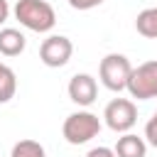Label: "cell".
Here are the masks:
<instances>
[{
  "label": "cell",
  "mask_w": 157,
  "mask_h": 157,
  "mask_svg": "<svg viewBox=\"0 0 157 157\" xmlns=\"http://www.w3.org/2000/svg\"><path fill=\"white\" fill-rule=\"evenodd\" d=\"M12 15L22 27L32 32H52L56 25V12L47 0H17Z\"/></svg>",
  "instance_id": "6da1fadb"
},
{
  "label": "cell",
  "mask_w": 157,
  "mask_h": 157,
  "mask_svg": "<svg viewBox=\"0 0 157 157\" xmlns=\"http://www.w3.org/2000/svg\"><path fill=\"white\" fill-rule=\"evenodd\" d=\"M98 132H101V120L91 110H76V113L66 115V120L61 125V135L69 145H86Z\"/></svg>",
  "instance_id": "7a4b0ae2"
},
{
  "label": "cell",
  "mask_w": 157,
  "mask_h": 157,
  "mask_svg": "<svg viewBox=\"0 0 157 157\" xmlns=\"http://www.w3.org/2000/svg\"><path fill=\"white\" fill-rule=\"evenodd\" d=\"M130 71H132V64L125 54H105L98 64V78L101 83L108 88V91H125L128 86V78H130Z\"/></svg>",
  "instance_id": "3957f363"
},
{
  "label": "cell",
  "mask_w": 157,
  "mask_h": 157,
  "mask_svg": "<svg viewBox=\"0 0 157 157\" xmlns=\"http://www.w3.org/2000/svg\"><path fill=\"white\" fill-rule=\"evenodd\" d=\"M125 91H128L132 98H137V101L157 98V59L145 61V64H140V66H132Z\"/></svg>",
  "instance_id": "277c9868"
},
{
  "label": "cell",
  "mask_w": 157,
  "mask_h": 157,
  "mask_svg": "<svg viewBox=\"0 0 157 157\" xmlns=\"http://www.w3.org/2000/svg\"><path fill=\"white\" fill-rule=\"evenodd\" d=\"M103 120L113 132H130L137 123V105L130 98H113L103 110Z\"/></svg>",
  "instance_id": "5b68a950"
},
{
  "label": "cell",
  "mask_w": 157,
  "mask_h": 157,
  "mask_svg": "<svg viewBox=\"0 0 157 157\" xmlns=\"http://www.w3.org/2000/svg\"><path fill=\"white\" fill-rule=\"evenodd\" d=\"M71 54H74V44H71V39L64 37V34H49V37L42 42V47H39V59H42V64L49 66V69H61V66H66L69 59H71Z\"/></svg>",
  "instance_id": "8992f818"
},
{
  "label": "cell",
  "mask_w": 157,
  "mask_h": 157,
  "mask_svg": "<svg viewBox=\"0 0 157 157\" xmlns=\"http://www.w3.org/2000/svg\"><path fill=\"white\" fill-rule=\"evenodd\" d=\"M66 91H69V98L76 105H83V108L91 105L98 98V83H96V78L91 74H74Z\"/></svg>",
  "instance_id": "52a82bcc"
},
{
  "label": "cell",
  "mask_w": 157,
  "mask_h": 157,
  "mask_svg": "<svg viewBox=\"0 0 157 157\" xmlns=\"http://www.w3.org/2000/svg\"><path fill=\"white\" fill-rule=\"evenodd\" d=\"M115 157H147V142L145 137H137L132 132H123L113 147Z\"/></svg>",
  "instance_id": "ba28073f"
},
{
  "label": "cell",
  "mask_w": 157,
  "mask_h": 157,
  "mask_svg": "<svg viewBox=\"0 0 157 157\" xmlns=\"http://www.w3.org/2000/svg\"><path fill=\"white\" fill-rule=\"evenodd\" d=\"M27 47V37L15 29V27H2L0 29V54L5 56H20Z\"/></svg>",
  "instance_id": "9c48e42d"
},
{
  "label": "cell",
  "mask_w": 157,
  "mask_h": 157,
  "mask_svg": "<svg viewBox=\"0 0 157 157\" xmlns=\"http://www.w3.org/2000/svg\"><path fill=\"white\" fill-rule=\"evenodd\" d=\"M135 29H137V34H142L147 39H157V5L155 7H145L137 15Z\"/></svg>",
  "instance_id": "30bf717a"
},
{
  "label": "cell",
  "mask_w": 157,
  "mask_h": 157,
  "mask_svg": "<svg viewBox=\"0 0 157 157\" xmlns=\"http://www.w3.org/2000/svg\"><path fill=\"white\" fill-rule=\"evenodd\" d=\"M17 91V76L15 71L0 61V103H7Z\"/></svg>",
  "instance_id": "8fae6325"
},
{
  "label": "cell",
  "mask_w": 157,
  "mask_h": 157,
  "mask_svg": "<svg viewBox=\"0 0 157 157\" xmlns=\"http://www.w3.org/2000/svg\"><path fill=\"white\" fill-rule=\"evenodd\" d=\"M10 157H47V152L37 140H20L12 145Z\"/></svg>",
  "instance_id": "7c38bea8"
},
{
  "label": "cell",
  "mask_w": 157,
  "mask_h": 157,
  "mask_svg": "<svg viewBox=\"0 0 157 157\" xmlns=\"http://www.w3.org/2000/svg\"><path fill=\"white\" fill-rule=\"evenodd\" d=\"M145 142L157 147V115H152L147 120V125H145Z\"/></svg>",
  "instance_id": "4fadbf2b"
},
{
  "label": "cell",
  "mask_w": 157,
  "mask_h": 157,
  "mask_svg": "<svg viewBox=\"0 0 157 157\" xmlns=\"http://www.w3.org/2000/svg\"><path fill=\"white\" fill-rule=\"evenodd\" d=\"M103 0H69V5L74 7V10H93V7H98Z\"/></svg>",
  "instance_id": "5bb4252c"
},
{
  "label": "cell",
  "mask_w": 157,
  "mask_h": 157,
  "mask_svg": "<svg viewBox=\"0 0 157 157\" xmlns=\"http://www.w3.org/2000/svg\"><path fill=\"white\" fill-rule=\"evenodd\" d=\"M86 157H115V152L110 150V147H93V150H88L86 152Z\"/></svg>",
  "instance_id": "9a60e30c"
},
{
  "label": "cell",
  "mask_w": 157,
  "mask_h": 157,
  "mask_svg": "<svg viewBox=\"0 0 157 157\" xmlns=\"http://www.w3.org/2000/svg\"><path fill=\"white\" fill-rule=\"evenodd\" d=\"M7 17H10V5H7V0H0V25H5Z\"/></svg>",
  "instance_id": "2e32d148"
},
{
  "label": "cell",
  "mask_w": 157,
  "mask_h": 157,
  "mask_svg": "<svg viewBox=\"0 0 157 157\" xmlns=\"http://www.w3.org/2000/svg\"><path fill=\"white\" fill-rule=\"evenodd\" d=\"M155 115H157V110H155Z\"/></svg>",
  "instance_id": "e0dca14e"
}]
</instances>
